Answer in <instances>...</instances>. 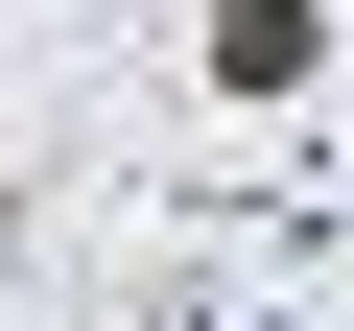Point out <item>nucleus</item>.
<instances>
[{"label": "nucleus", "instance_id": "obj_1", "mask_svg": "<svg viewBox=\"0 0 354 331\" xmlns=\"http://www.w3.org/2000/svg\"><path fill=\"white\" fill-rule=\"evenodd\" d=\"M307 48H330V0H213V71H236V95H283Z\"/></svg>", "mask_w": 354, "mask_h": 331}]
</instances>
